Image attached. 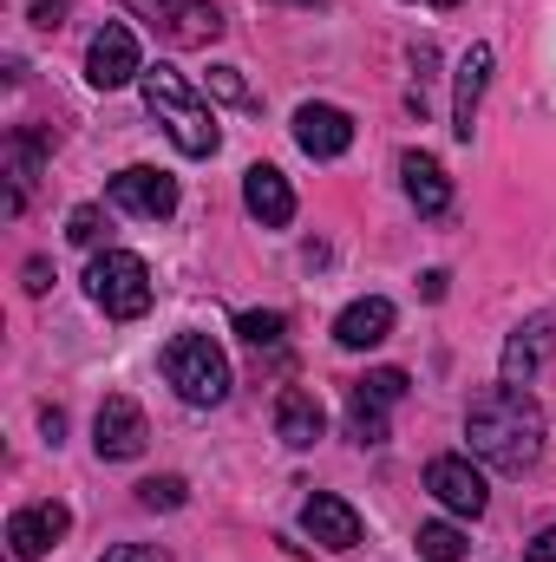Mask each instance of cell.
<instances>
[{
	"mask_svg": "<svg viewBox=\"0 0 556 562\" xmlns=\"http://www.w3.org/2000/svg\"><path fill=\"white\" fill-rule=\"evenodd\" d=\"M465 438H471V451L491 464V471H531L537 458H544V406L524 393V386H485L478 400H471V413H465Z\"/></svg>",
	"mask_w": 556,
	"mask_h": 562,
	"instance_id": "obj_1",
	"label": "cell"
},
{
	"mask_svg": "<svg viewBox=\"0 0 556 562\" xmlns=\"http://www.w3.org/2000/svg\"><path fill=\"white\" fill-rule=\"evenodd\" d=\"M144 105H151V119L170 132V144L184 150V157H216V119H210V105L184 86V72H170V66H144Z\"/></svg>",
	"mask_w": 556,
	"mask_h": 562,
	"instance_id": "obj_2",
	"label": "cell"
},
{
	"mask_svg": "<svg viewBox=\"0 0 556 562\" xmlns=\"http://www.w3.org/2000/svg\"><path fill=\"white\" fill-rule=\"evenodd\" d=\"M164 380L177 386L184 406H223L230 386H236V373H230V360L210 334H177L164 347Z\"/></svg>",
	"mask_w": 556,
	"mask_h": 562,
	"instance_id": "obj_3",
	"label": "cell"
},
{
	"mask_svg": "<svg viewBox=\"0 0 556 562\" xmlns=\"http://www.w3.org/2000/svg\"><path fill=\"white\" fill-rule=\"evenodd\" d=\"M86 294H92L112 321H138L144 307H151V269H144V256H132V249H105V256H92V269H86Z\"/></svg>",
	"mask_w": 556,
	"mask_h": 562,
	"instance_id": "obj_4",
	"label": "cell"
},
{
	"mask_svg": "<svg viewBox=\"0 0 556 562\" xmlns=\"http://www.w3.org/2000/svg\"><path fill=\"white\" fill-rule=\"evenodd\" d=\"M164 46H210L223 33V13L210 0H125Z\"/></svg>",
	"mask_w": 556,
	"mask_h": 562,
	"instance_id": "obj_5",
	"label": "cell"
},
{
	"mask_svg": "<svg viewBox=\"0 0 556 562\" xmlns=\"http://www.w3.org/2000/svg\"><path fill=\"white\" fill-rule=\"evenodd\" d=\"M400 400H407V373L400 367H380V373L354 380V393H347L354 445H387V406H400Z\"/></svg>",
	"mask_w": 556,
	"mask_h": 562,
	"instance_id": "obj_6",
	"label": "cell"
},
{
	"mask_svg": "<svg viewBox=\"0 0 556 562\" xmlns=\"http://www.w3.org/2000/svg\"><path fill=\"white\" fill-rule=\"evenodd\" d=\"M86 79H92L99 92H119V86L144 79L138 33H132V26H119V20H105V26L92 33V46H86Z\"/></svg>",
	"mask_w": 556,
	"mask_h": 562,
	"instance_id": "obj_7",
	"label": "cell"
},
{
	"mask_svg": "<svg viewBox=\"0 0 556 562\" xmlns=\"http://www.w3.org/2000/svg\"><path fill=\"white\" fill-rule=\"evenodd\" d=\"M112 203L132 210V216H144V223H164V216L177 210V177H170V170H151V164H125V170L112 177Z\"/></svg>",
	"mask_w": 556,
	"mask_h": 562,
	"instance_id": "obj_8",
	"label": "cell"
},
{
	"mask_svg": "<svg viewBox=\"0 0 556 562\" xmlns=\"http://www.w3.org/2000/svg\"><path fill=\"white\" fill-rule=\"evenodd\" d=\"M144 438H151L144 406H138V400H125V393H112V400L99 406V419H92V445H99V458L125 464V458H138V451H144Z\"/></svg>",
	"mask_w": 556,
	"mask_h": 562,
	"instance_id": "obj_9",
	"label": "cell"
},
{
	"mask_svg": "<svg viewBox=\"0 0 556 562\" xmlns=\"http://www.w3.org/2000/svg\"><path fill=\"white\" fill-rule=\"evenodd\" d=\"M66 530H73V510L66 504H26V510L7 517V550H13V562H40Z\"/></svg>",
	"mask_w": 556,
	"mask_h": 562,
	"instance_id": "obj_10",
	"label": "cell"
},
{
	"mask_svg": "<svg viewBox=\"0 0 556 562\" xmlns=\"http://www.w3.org/2000/svg\"><path fill=\"white\" fill-rule=\"evenodd\" d=\"M425 491H432L452 517H485V504H491V491H485V477L471 471V458H432V464H425Z\"/></svg>",
	"mask_w": 556,
	"mask_h": 562,
	"instance_id": "obj_11",
	"label": "cell"
},
{
	"mask_svg": "<svg viewBox=\"0 0 556 562\" xmlns=\"http://www.w3.org/2000/svg\"><path fill=\"white\" fill-rule=\"evenodd\" d=\"M301 530H308L321 550H354V543H360V510H354L347 497H334V491H314V497L301 504Z\"/></svg>",
	"mask_w": 556,
	"mask_h": 562,
	"instance_id": "obj_12",
	"label": "cell"
},
{
	"mask_svg": "<svg viewBox=\"0 0 556 562\" xmlns=\"http://www.w3.org/2000/svg\"><path fill=\"white\" fill-rule=\"evenodd\" d=\"M294 144L308 150V157H347V144H354V119L341 112V105H301L294 112Z\"/></svg>",
	"mask_w": 556,
	"mask_h": 562,
	"instance_id": "obj_13",
	"label": "cell"
},
{
	"mask_svg": "<svg viewBox=\"0 0 556 562\" xmlns=\"http://www.w3.org/2000/svg\"><path fill=\"white\" fill-rule=\"evenodd\" d=\"M243 203H249V216L263 229H288L294 223V190H288V177L276 164H249L243 170Z\"/></svg>",
	"mask_w": 556,
	"mask_h": 562,
	"instance_id": "obj_14",
	"label": "cell"
},
{
	"mask_svg": "<svg viewBox=\"0 0 556 562\" xmlns=\"http://www.w3.org/2000/svg\"><path fill=\"white\" fill-rule=\"evenodd\" d=\"M485 86H491V46H471V53L458 59V86H452V138L471 144V132H478V99H485Z\"/></svg>",
	"mask_w": 556,
	"mask_h": 562,
	"instance_id": "obj_15",
	"label": "cell"
},
{
	"mask_svg": "<svg viewBox=\"0 0 556 562\" xmlns=\"http://www.w3.org/2000/svg\"><path fill=\"white\" fill-rule=\"evenodd\" d=\"M551 347H556V327L544 314H531V321L504 340V386H531V373L551 360Z\"/></svg>",
	"mask_w": 556,
	"mask_h": 562,
	"instance_id": "obj_16",
	"label": "cell"
},
{
	"mask_svg": "<svg viewBox=\"0 0 556 562\" xmlns=\"http://www.w3.org/2000/svg\"><path fill=\"white\" fill-rule=\"evenodd\" d=\"M387 334H393V301H387V294H367V301L341 307V321H334V340H341L347 353H360V347H380Z\"/></svg>",
	"mask_w": 556,
	"mask_h": 562,
	"instance_id": "obj_17",
	"label": "cell"
},
{
	"mask_svg": "<svg viewBox=\"0 0 556 562\" xmlns=\"http://www.w3.org/2000/svg\"><path fill=\"white\" fill-rule=\"evenodd\" d=\"M400 177H407V203H413L419 216H445V210H452V177L438 170V157L407 150V157H400Z\"/></svg>",
	"mask_w": 556,
	"mask_h": 562,
	"instance_id": "obj_18",
	"label": "cell"
},
{
	"mask_svg": "<svg viewBox=\"0 0 556 562\" xmlns=\"http://www.w3.org/2000/svg\"><path fill=\"white\" fill-rule=\"evenodd\" d=\"M321 431H327L321 400H314V393H301V386H288V393L276 400V438L288 445V451H308Z\"/></svg>",
	"mask_w": 556,
	"mask_h": 562,
	"instance_id": "obj_19",
	"label": "cell"
},
{
	"mask_svg": "<svg viewBox=\"0 0 556 562\" xmlns=\"http://www.w3.org/2000/svg\"><path fill=\"white\" fill-rule=\"evenodd\" d=\"M419 557L425 562H465V530L458 524H419Z\"/></svg>",
	"mask_w": 556,
	"mask_h": 562,
	"instance_id": "obj_20",
	"label": "cell"
},
{
	"mask_svg": "<svg viewBox=\"0 0 556 562\" xmlns=\"http://www.w3.org/2000/svg\"><path fill=\"white\" fill-rule=\"evenodd\" d=\"M281 327H288V321H281L276 307H263V314H256V307H249V314H236V334H243L249 347H276Z\"/></svg>",
	"mask_w": 556,
	"mask_h": 562,
	"instance_id": "obj_21",
	"label": "cell"
},
{
	"mask_svg": "<svg viewBox=\"0 0 556 562\" xmlns=\"http://www.w3.org/2000/svg\"><path fill=\"white\" fill-rule=\"evenodd\" d=\"M190 491H184V477H144L138 484V504L144 510H177Z\"/></svg>",
	"mask_w": 556,
	"mask_h": 562,
	"instance_id": "obj_22",
	"label": "cell"
},
{
	"mask_svg": "<svg viewBox=\"0 0 556 562\" xmlns=\"http://www.w3.org/2000/svg\"><path fill=\"white\" fill-rule=\"evenodd\" d=\"M210 92H216V99H230V105H256V92L243 86V72H236V66H210Z\"/></svg>",
	"mask_w": 556,
	"mask_h": 562,
	"instance_id": "obj_23",
	"label": "cell"
},
{
	"mask_svg": "<svg viewBox=\"0 0 556 562\" xmlns=\"http://www.w3.org/2000/svg\"><path fill=\"white\" fill-rule=\"evenodd\" d=\"M99 229H105V216H99L92 203H79V210L66 216V243H79V249H92V243H99Z\"/></svg>",
	"mask_w": 556,
	"mask_h": 562,
	"instance_id": "obj_24",
	"label": "cell"
},
{
	"mask_svg": "<svg viewBox=\"0 0 556 562\" xmlns=\"http://www.w3.org/2000/svg\"><path fill=\"white\" fill-rule=\"evenodd\" d=\"M105 562H164V550H151V543H119V550H105Z\"/></svg>",
	"mask_w": 556,
	"mask_h": 562,
	"instance_id": "obj_25",
	"label": "cell"
},
{
	"mask_svg": "<svg viewBox=\"0 0 556 562\" xmlns=\"http://www.w3.org/2000/svg\"><path fill=\"white\" fill-rule=\"evenodd\" d=\"M524 562H556V530H544V537L524 550Z\"/></svg>",
	"mask_w": 556,
	"mask_h": 562,
	"instance_id": "obj_26",
	"label": "cell"
},
{
	"mask_svg": "<svg viewBox=\"0 0 556 562\" xmlns=\"http://www.w3.org/2000/svg\"><path fill=\"white\" fill-rule=\"evenodd\" d=\"M59 13H66V0H40V7H33L40 26H59Z\"/></svg>",
	"mask_w": 556,
	"mask_h": 562,
	"instance_id": "obj_27",
	"label": "cell"
},
{
	"mask_svg": "<svg viewBox=\"0 0 556 562\" xmlns=\"http://www.w3.org/2000/svg\"><path fill=\"white\" fill-rule=\"evenodd\" d=\"M46 276H53L46 262H26V294H46Z\"/></svg>",
	"mask_w": 556,
	"mask_h": 562,
	"instance_id": "obj_28",
	"label": "cell"
},
{
	"mask_svg": "<svg viewBox=\"0 0 556 562\" xmlns=\"http://www.w3.org/2000/svg\"><path fill=\"white\" fill-rule=\"evenodd\" d=\"M445 281H452V276H445V269H432V276L419 281V288H425V301H438V294H445Z\"/></svg>",
	"mask_w": 556,
	"mask_h": 562,
	"instance_id": "obj_29",
	"label": "cell"
},
{
	"mask_svg": "<svg viewBox=\"0 0 556 562\" xmlns=\"http://www.w3.org/2000/svg\"><path fill=\"white\" fill-rule=\"evenodd\" d=\"M432 7H458V0H432Z\"/></svg>",
	"mask_w": 556,
	"mask_h": 562,
	"instance_id": "obj_30",
	"label": "cell"
}]
</instances>
